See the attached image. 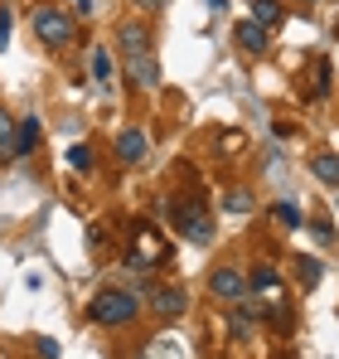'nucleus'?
<instances>
[{"instance_id":"obj_1","label":"nucleus","mask_w":339,"mask_h":359,"mask_svg":"<svg viewBox=\"0 0 339 359\" xmlns=\"http://www.w3.org/2000/svg\"><path fill=\"white\" fill-rule=\"evenodd\" d=\"M29 29H34V39H39L44 49H68V44L78 39V15H73L68 5L39 0V5L29 10Z\"/></svg>"},{"instance_id":"obj_2","label":"nucleus","mask_w":339,"mask_h":359,"mask_svg":"<svg viewBox=\"0 0 339 359\" xmlns=\"http://www.w3.org/2000/svg\"><path fill=\"white\" fill-rule=\"evenodd\" d=\"M170 238L155 229V224H131V243H126V252H121V262H126V272H155V267H165L170 262Z\"/></svg>"},{"instance_id":"obj_3","label":"nucleus","mask_w":339,"mask_h":359,"mask_svg":"<svg viewBox=\"0 0 339 359\" xmlns=\"http://www.w3.org/2000/svg\"><path fill=\"white\" fill-rule=\"evenodd\" d=\"M136 316H141V297L126 292V287H102V292H92V301H88V320L102 325V330H121Z\"/></svg>"},{"instance_id":"obj_4","label":"nucleus","mask_w":339,"mask_h":359,"mask_svg":"<svg viewBox=\"0 0 339 359\" xmlns=\"http://www.w3.org/2000/svg\"><path fill=\"white\" fill-rule=\"evenodd\" d=\"M165 209H170L174 233H184L189 243H209V238H214V214H209V204H204L194 189H179Z\"/></svg>"},{"instance_id":"obj_5","label":"nucleus","mask_w":339,"mask_h":359,"mask_svg":"<svg viewBox=\"0 0 339 359\" xmlns=\"http://www.w3.org/2000/svg\"><path fill=\"white\" fill-rule=\"evenodd\" d=\"M116 161L131 170V165H146V156H151V131L146 126H121V136H116Z\"/></svg>"},{"instance_id":"obj_6","label":"nucleus","mask_w":339,"mask_h":359,"mask_svg":"<svg viewBox=\"0 0 339 359\" xmlns=\"http://www.w3.org/2000/svg\"><path fill=\"white\" fill-rule=\"evenodd\" d=\"M223 325H228V335L237 340V345H247L257 330H262V306H242V301H233L223 311Z\"/></svg>"},{"instance_id":"obj_7","label":"nucleus","mask_w":339,"mask_h":359,"mask_svg":"<svg viewBox=\"0 0 339 359\" xmlns=\"http://www.w3.org/2000/svg\"><path fill=\"white\" fill-rule=\"evenodd\" d=\"M209 292H214L219 301H242V297H247V272L233 267V262L214 267V272H209Z\"/></svg>"},{"instance_id":"obj_8","label":"nucleus","mask_w":339,"mask_h":359,"mask_svg":"<svg viewBox=\"0 0 339 359\" xmlns=\"http://www.w3.org/2000/svg\"><path fill=\"white\" fill-rule=\"evenodd\" d=\"M146 301H151V311H155L160 320H179V316L189 311V292H184V287H151Z\"/></svg>"},{"instance_id":"obj_9","label":"nucleus","mask_w":339,"mask_h":359,"mask_svg":"<svg viewBox=\"0 0 339 359\" xmlns=\"http://www.w3.org/2000/svg\"><path fill=\"white\" fill-rule=\"evenodd\" d=\"M141 54H151V29L141 20H126L116 29V59H141Z\"/></svg>"},{"instance_id":"obj_10","label":"nucleus","mask_w":339,"mask_h":359,"mask_svg":"<svg viewBox=\"0 0 339 359\" xmlns=\"http://www.w3.org/2000/svg\"><path fill=\"white\" fill-rule=\"evenodd\" d=\"M121 68H126V83H131L136 93H155V88H160L155 49H151V54H141V59H121Z\"/></svg>"},{"instance_id":"obj_11","label":"nucleus","mask_w":339,"mask_h":359,"mask_svg":"<svg viewBox=\"0 0 339 359\" xmlns=\"http://www.w3.org/2000/svg\"><path fill=\"white\" fill-rule=\"evenodd\" d=\"M233 39H237V49H242V54H267L272 29H267V25H257V20L247 15V20H237V25H233Z\"/></svg>"},{"instance_id":"obj_12","label":"nucleus","mask_w":339,"mask_h":359,"mask_svg":"<svg viewBox=\"0 0 339 359\" xmlns=\"http://www.w3.org/2000/svg\"><path fill=\"white\" fill-rule=\"evenodd\" d=\"M88 78H92L102 93L116 83V54L107 49V44H92V54H88Z\"/></svg>"},{"instance_id":"obj_13","label":"nucleus","mask_w":339,"mask_h":359,"mask_svg":"<svg viewBox=\"0 0 339 359\" xmlns=\"http://www.w3.org/2000/svg\"><path fill=\"white\" fill-rule=\"evenodd\" d=\"M39 136H44V121L34 117V112L25 121H15V161H20V156H34V151H39Z\"/></svg>"},{"instance_id":"obj_14","label":"nucleus","mask_w":339,"mask_h":359,"mask_svg":"<svg viewBox=\"0 0 339 359\" xmlns=\"http://www.w3.org/2000/svg\"><path fill=\"white\" fill-rule=\"evenodd\" d=\"M330 83H335V63L325 59V54H320V59H310V83H305V97H310V102H320V97L330 93Z\"/></svg>"},{"instance_id":"obj_15","label":"nucleus","mask_w":339,"mask_h":359,"mask_svg":"<svg viewBox=\"0 0 339 359\" xmlns=\"http://www.w3.org/2000/svg\"><path fill=\"white\" fill-rule=\"evenodd\" d=\"M247 292H267V297H282V272L272 262H257L247 267Z\"/></svg>"},{"instance_id":"obj_16","label":"nucleus","mask_w":339,"mask_h":359,"mask_svg":"<svg viewBox=\"0 0 339 359\" xmlns=\"http://www.w3.org/2000/svg\"><path fill=\"white\" fill-rule=\"evenodd\" d=\"M310 175L320 180V184H339V156H335V151L310 156Z\"/></svg>"},{"instance_id":"obj_17","label":"nucleus","mask_w":339,"mask_h":359,"mask_svg":"<svg viewBox=\"0 0 339 359\" xmlns=\"http://www.w3.org/2000/svg\"><path fill=\"white\" fill-rule=\"evenodd\" d=\"M291 272L300 277V287H305V292H315V287H320V272H325V267H320L315 257H305V252H300V257L291 262Z\"/></svg>"},{"instance_id":"obj_18","label":"nucleus","mask_w":339,"mask_h":359,"mask_svg":"<svg viewBox=\"0 0 339 359\" xmlns=\"http://www.w3.org/2000/svg\"><path fill=\"white\" fill-rule=\"evenodd\" d=\"M252 20H257V25H267V29H277V25L286 20L282 0H252Z\"/></svg>"},{"instance_id":"obj_19","label":"nucleus","mask_w":339,"mask_h":359,"mask_svg":"<svg viewBox=\"0 0 339 359\" xmlns=\"http://www.w3.org/2000/svg\"><path fill=\"white\" fill-rule=\"evenodd\" d=\"M15 161V117L0 107V165H10Z\"/></svg>"},{"instance_id":"obj_20","label":"nucleus","mask_w":339,"mask_h":359,"mask_svg":"<svg viewBox=\"0 0 339 359\" xmlns=\"http://www.w3.org/2000/svg\"><path fill=\"white\" fill-rule=\"evenodd\" d=\"M214 151H228L223 161H237V151H247V136L242 131H223V136H214Z\"/></svg>"},{"instance_id":"obj_21","label":"nucleus","mask_w":339,"mask_h":359,"mask_svg":"<svg viewBox=\"0 0 339 359\" xmlns=\"http://www.w3.org/2000/svg\"><path fill=\"white\" fill-rule=\"evenodd\" d=\"M68 165H73L78 175H88V170L97 165V161H92V146H88V141H78V146H68Z\"/></svg>"},{"instance_id":"obj_22","label":"nucleus","mask_w":339,"mask_h":359,"mask_svg":"<svg viewBox=\"0 0 339 359\" xmlns=\"http://www.w3.org/2000/svg\"><path fill=\"white\" fill-rule=\"evenodd\" d=\"M272 219H277L282 229H300V224H305V219H300V209H296V204H286V199L272 204Z\"/></svg>"},{"instance_id":"obj_23","label":"nucleus","mask_w":339,"mask_h":359,"mask_svg":"<svg viewBox=\"0 0 339 359\" xmlns=\"http://www.w3.org/2000/svg\"><path fill=\"white\" fill-rule=\"evenodd\" d=\"M228 214H252L257 209V199H252V189H228Z\"/></svg>"},{"instance_id":"obj_24","label":"nucleus","mask_w":339,"mask_h":359,"mask_svg":"<svg viewBox=\"0 0 339 359\" xmlns=\"http://www.w3.org/2000/svg\"><path fill=\"white\" fill-rule=\"evenodd\" d=\"M310 238L320 243V248H330V243H335V224H330V219H310Z\"/></svg>"},{"instance_id":"obj_25","label":"nucleus","mask_w":339,"mask_h":359,"mask_svg":"<svg viewBox=\"0 0 339 359\" xmlns=\"http://www.w3.org/2000/svg\"><path fill=\"white\" fill-rule=\"evenodd\" d=\"M10 25H15V10H10V5L0 0V54L10 49Z\"/></svg>"},{"instance_id":"obj_26","label":"nucleus","mask_w":339,"mask_h":359,"mask_svg":"<svg viewBox=\"0 0 339 359\" xmlns=\"http://www.w3.org/2000/svg\"><path fill=\"white\" fill-rule=\"evenodd\" d=\"M88 243H92V252H107V248H112V238H107V224H92V229H88Z\"/></svg>"},{"instance_id":"obj_27","label":"nucleus","mask_w":339,"mask_h":359,"mask_svg":"<svg viewBox=\"0 0 339 359\" xmlns=\"http://www.w3.org/2000/svg\"><path fill=\"white\" fill-rule=\"evenodd\" d=\"M63 5H68V10H73V15H78V20H88V15H92V10H97V0H63Z\"/></svg>"},{"instance_id":"obj_28","label":"nucleus","mask_w":339,"mask_h":359,"mask_svg":"<svg viewBox=\"0 0 339 359\" xmlns=\"http://www.w3.org/2000/svg\"><path fill=\"white\" fill-rule=\"evenodd\" d=\"M34 350H39V359H58V355H63V350H58V340H49V335H44Z\"/></svg>"},{"instance_id":"obj_29","label":"nucleus","mask_w":339,"mask_h":359,"mask_svg":"<svg viewBox=\"0 0 339 359\" xmlns=\"http://www.w3.org/2000/svg\"><path fill=\"white\" fill-rule=\"evenodd\" d=\"M141 15H155V10H165V0H131Z\"/></svg>"},{"instance_id":"obj_30","label":"nucleus","mask_w":339,"mask_h":359,"mask_svg":"<svg viewBox=\"0 0 339 359\" xmlns=\"http://www.w3.org/2000/svg\"><path fill=\"white\" fill-rule=\"evenodd\" d=\"M300 5H320V0H300Z\"/></svg>"}]
</instances>
